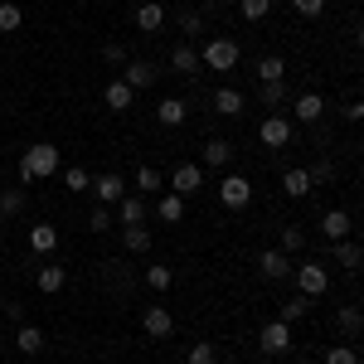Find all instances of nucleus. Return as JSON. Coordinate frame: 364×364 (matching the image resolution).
Segmentation results:
<instances>
[{
    "instance_id": "nucleus-1",
    "label": "nucleus",
    "mask_w": 364,
    "mask_h": 364,
    "mask_svg": "<svg viewBox=\"0 0 364 364\" xmlns=\"http://www.w3.org/2000/svg\"><path fill=\"white\" fill-rule=\"evenodd\" d=\"M49 175H58V146L54 141H34V146H25V156H20V185L49 180Z\"/></svg>"
},
{
    "instance_id": "nucleus-2",
    "label": "nucleus",
    "mask_w": 364,
    "mask_h": 364,
    "mask_svg": "<svg viewBox=\"0 0 364 364\" xmlns=\"http://www.w3.org/2000/svg\"><path fill=\"white\" fill-rule=\"evenodd\" d=\"M199 68L233 73V68H238V44H233V39H209V44L199 49Z\"/></svg>"
},
{
    "instance_id": "nucleus-3",
    "label": "nucleus",
    "mask_w": 364,
    "mask_h": 364,
    "mask_svg": "<svg viewBox=\"0 0 364 364\" xmlns=\"http://www.w3.org/2000/svg\"><path fill=\"white\" fill-rule=\"evenodd\" d=\"M291 277H296V291L301 296H326V287H331L326 262H291Z\"/></svg>"
},
{
    "instance_id": "nucleus-4",
    "label": "nucleus",
    "mask_w": 364,
    "mask_h": 364,
    "mask_svg": "<svg viewBox=\"0 0 364 364\" xmlns=\"http://www.w3.org/2000/svg\"><path fill=\"white\" fill-rule=\"evenodd\" d=\"M219 204L233 209V214L248 209V204H252V180H248V175H224V180H219Z\"/></svg>"
},
{
    "instance_id": "nucleus-5",
    "label": "nucleus",
    "mask_w": 364,
    "mask_h": 364,
    "mask_svg": "<svg viewBox=\"0 0 364 364\" xmlns=\"http://www.w3.org/2000/svg\"><path fill=\"white\" fill-rule=\"evenodd\" d=\"M291 136H296V127H291V122H287L282 112L262 117V127H257V141H262L267 151H282V146H291Z\"/></svg>"
},
{
    "instance_id": "nucleus-6",
    "label": "nucleus",
    "mask_w": 364,
    "mask_h": 364,
    "mask_svg": "<svg viewBox=\"0 0 364 364\" xmlns=\"http://www.w3.org/2000/svg\"><path fill=\"white\" fill-rule=\"evenodd\" d=\"M257 350H262V355H287V350H291V326H287V321H267V326L257 331Z\"/></svg>"
},
{
    "instance_id": "nucleus-7",
    "label": "nucleus",
    "mask_w": 364,
    "mask_h": 364,
    "mask_svg": "<svg viewBox=\"0 0 364 364\" xmlns=\"http://www.w3.org/2000/svg\"><path fill=\"white\" fill-rule=\"evenodd\" d=\"M199 185H204V166H195V161H180V166H175V175H170V195L190 199Z\"/></svg>"
},
{
    "instance_id": "nucleus-8",
    "label": "nucleus",
    "mask_w": 364,
    "mask_h": 364,
    "mask_svg": "<svg viewBox=\"0 0 364 364\" xmlns=\"http://www.w3.org/2000/svg\"><path fill=\"white\" fill-rule=\"evenodd\" d=\"M87 190L97 195V204H107V209H112L117 199L127 195V180H122V175H112V170H102V175H92V180H87Z\"/></svg>"
},
{
    "instance_id": "nucleus-9",
    "label": "nucleus",
    "mask_w": 364,
    "mask_h": 364,
    "mask_svg": "<svg viewBox=\"0 0 364 364\" xmlns=\"http://www.w3.org/2000/svg\"><path fill=\"white\" fill-rule=\"evenodd\" d=\"M141 331H146L151 340H170L175 336V316H170L166 306H146L141 311Z\"/></svg>"
},
{
    "instance_id": "nucleus-10",
    "label": "nucleus",
    "mask_w": 364,
    "mask_h": 364,
    "mask_svg": "<svg viewBox=\"0 0 364 364\" xmlns=\"http://www.w3.org/2000/svg\"><path fill=\"white\" fill-rule=\"evenodd\" d=\"M257 272H262L267 282H287L291 277V257H287L282 248H262L257 252Z\"/></svg>"
},
{
    "instance_id": "nucleus-11",
    "label": "nucleus",
    "mask_w": 364,
    "mask_h": 364,
    "mask_svg": "<svg viewBox=\"0 0 364 364\" xmlns=\"http://www.w3.org/2000/svg\"><path fill=\"white\" fill-rule=\"evenodd\" d=\"M122 83L132 87V92H146V87L156 83V63H146V58H132V63L122 68Z\"/></svg>"
},
{
    "instance_id": "nucleus-12",
    "label": "nucleus",
    "mask_w": 364,
    "mask_h": 364,
    "mask_svg": "<svg viewBox=\"0 0 364 364\" xmlns=\"http://www.w3.org/2000/svg\"><path fill=\"white\" fill-rule=\"evenodd\" d=\"M350 228H355V219H350L345 209H326V214H321V233H326L331 243H340V238H350Z\"/></svg>"
},
{
    "instance_id": "nucleus-13",
    "label": "nucleus",
    "mask_w": 364,
    "mask_h": 364,
    "mask_svg": "<svg viewBox=\"0 0 364 364\" xmlns=\"http://www.w3.org/2000/svg\"><path fill=\"white\" fill-rule=\"evenodd\" d=\"M132 102H136V92L122 83V78L102 87V107H107V112H132Z\"/></svg>"
},
{
    "instance_id": "nucleus-14",
    "label": "nucleus",
    "mask_w": 364,
    "mask_h": 364,
    "mask_svg": "<svg viewBox=\"0 0 364 364\" xmlns=\"http://www.w3.org/2000/svg\"><path fill=\"white\" fill-rule=\"evenodd\" d=\"M311 190H316V185H311V175L301 166H296V170H282V195H287V199H306Z\"/></svg>"
},
{
    "instance_id": "nucleus-15",
    "label": "nucleus",
    "mask_w": 364,
    "mask_h": 364,
    "mask_svg": "<svg viewBox=\"0 0 364 364\" xmlns=\"http://www.w3.org/2000/svg\"><path fill=\"white\" fill-rule=\"evenodd\" d=\"M291 107H296V122H321L326 117V97L321 92H296Z\"/></svg>"
},
{
    "instance_id": "nucleus-16",
    "label": "nucleus",
    "mask_w": 364,
    "mask_h": 364,
    "mask_svg": "<svg viewBox=\"0 0 364 364\" xmlns=\"http://www.w3.org/2000/svg\"><path fill=\"white\" fill-rule=\"evenodd\" d=\"M117 224H122V228L146 224V204H141V195H122V199H117Z\"/></svg>"
},
{
    "instance_id": "nucleus-17",
    "label": "nucleus",
    "mask_w": 364,
    "mask_h": 364,
    "mask_svg": "<svg viewBox=\"0 0 364 364\" xmlns=\"http://www.w3.org/2000/svg\"><path fill=\"white\" fill-rule=\"evenodd\" d=\"M185 117H190V102L161 97V107H156V122H161V127H185Z\"/></svg>"
},
{
    "instance_id": "nucleus-18",
    "label": "nucleus",
    "mask_w": 364,
    "mask_h": 364,
    "mask_svg": "<svg viewBox=\"0 0 364 364\" xmlns=\"http://www.w3.org/2000/svg\"><path fill=\"white\" fill-rule=\"evenodd\" d=\"M34 282H39V291H44V296H54V291H63V282H68V267H63V262H44Z\"/></svg>"
},
{
    "instance_id": "nucleus-19",
    "label": "nucleus",
    "mask_w": 364,
    "mask_h": 364,
    "mask_svg": "<svg viewBox=\"0 0 364 364\" xmlns=\"http://www.w3.org/2000/svg\"><path fill=\"white\" fill-rule=\"evenodd\" d=\"M228 161H233V141H224V136L204 141V166H209V170H224Z\"/></svg>"
},
{
    "instance_id": "nucleus-20",
    "label": "nucleus",
    "mask_w": 364,
    "mask_h": 364,
    "mask_svg": "<svg viewBox=\"0 0 364 364\" xmlns=\"http://www.w3.org/2000/svg\"><path fill=\"white\" fill-rule=\"evenodd\" d=\"M25 185H5L0 190V219H15V214H25Z\"/></svg>"
},
{
    "instance_id": "nucleus-21",
    "label": "nucleus",
    "mask_w": 364,
    "mask_h": 364,
    "mask_svg": "<svg viewBox=\"0 0 364 364\" xmlns=\"http://www.w3.org/2000/svg\"><path fill=\"white\" fill-rule=\"evenodd\" d=\"M287 78V58L282 54H262L257 58V83H282Z\"/></svg>"
},
{
    "instance_id": "nucleus-22",
    "label": "nucleus",
    "mask_w": 364,
    "mask_h": 364,
    "mask_svg": "<svg viewBox=\"0 0 364 364\" xmlns=\"http://www.w3.org/2000/svg\"><path fill=\"white\" fill-rule=\"evenodd\" d=\"M331 248H336V262L345 267V272H360L364 252H360V243H355V238H340V243H331Z\"/></svg>"
},
{
    "instance_id": "nucleus-23",
    "label": "nucleus",
    "mask_w": 364,
    "mask_h": 364,
    "mask_svg": "<svg viewBox=\"0 0 364 364\" xmlns=\"http://www.w3.org/2000/svg\"><path fill=\"white\" fill-rule=\"evenodd\" d=\"M15 350H20V355H39V350H44V331L20 321V331H15Z\"/></svg>"
},
{
    "instance_id": "nucleus-24",
    "label": "nucleus",
    "mask_w": 364,
    "mask_h": 364,
    "mask_svg": "<svg viewBox=\"0 0 364 364\" xmlns=\"http://www.w3.org/2000/svg\"><path fill=\"white\" fill-rule=\"evenodd\" d=\"M161 25H166V10H161L156 0H146V5H136V29H146V34H156Z\"/></svg>"
},
{
    "instance_id": "nucleus-25",
    "label": "nucleus",
    "mask_w": 364,
    "mask_h": 364,
    "mask_svg": "<svg viewBox=\"0 0 364 364\" xmlns=\"http://www.w3.org/2000/svg\"><path fill=\"white\" fill-rule=\"evenodd\" d=\"M214 112L219 117H238L243 112V92H238V87H219V92H214Z\"/></svg>"
},
{
    "instance_id": "nucleus-26",
    "label": "nucleus",
    "mask_w": 364,
    "mask_h": 364,
    "mask_svg": "<svg viewBox=\"0 0 364 364\" xmlns=\"http://www.w3.org/2000/svg\"><path fill=\"white\" fill-rule=\"evenodd\" d=\"M29 248L34 252H54L58 248V228L54 224H34L29 228Z\"/></svg>"
},
{
    "instance_id": "nucleus-27",
    "label": "nucleus",
    "mask_w": 364,
    "mask_h": 364,
    "mask_svg": "<svg viewBox=\"0 0 364 364\" xmlns=\"http://www.w3.org/2000/svg\"><path fill=\"white\" fill-rule=\"evenodd\" d=\"M122 248H127V252H151V228H146V224L122 228Z\"/></svg>"
},
{
    "instance_id": "nucleus-28",
    "label": "nucleus",
    "mask_w": 364,
    "mask_h": 364,
    "mask_svg": "<svg viewBox=\"0 0 364 364\" xmlns=\"http://www.w3.org/2000/svg\"><path fill=\"white\" fill-rule=\"evenodd\" d=\"M170 68H175V73H199V49H190V44H175Z\"/></svg>"
},
{
    "instance_id": "nucleus-29",
    "label": "nucleus",
    "mask_w": 364,
    "mask_h": 364,
    "mask_svg": "<svg viewBox=\"0 0 364 364\" xmlns=\"http://www.w3.org/2000/svg\"><path fill=\"white\" fill-rule=\"evenodd\" d=\"M156 214H161V224H185V199L166 195L161 204H156Z\"/></svg>"
},
{
    "instance_id": "nucleus-30",
    "label": "nucleus",
    "mask_w": 364,
    "mask_h": 364,
    "mask_svg": "<svg viewBox=\"0 0 364 364\" xmlns=\"http://www.w3.org/2000/svg\"><path fill=\"white\" fill-rule=\"evenodd\" d=\"M277 248L287 252V257H296V252L306 248V233H301L296 224H287V228H282V238H277Z\"/></svg>"
},
{
    "instance_id": "nucleus-31",
    "label": "nucleus",
    "mask_w": 364,
    "mask_h": 364,
    "mask_svg": "<svg viewBox=\"0 0 364 364\" xmlns=\"http://www.w3.org/2000/svg\"><path fill=\"white\" fill-rule=\"evenodd\" d=\"M257 102H262V107H282V102H287V78H282V83H257Z\"/></svg>"
},
{
    "instance_id": "nucleus-32",
    "label": "nucleus",
    "mask_w": 364,
    "mask_h": 364,
    "mask_svg": "<svg viewBox=\"0 0 364 364\" xmlns=\"http://www.w3.org/2000/svg\"><path fill=\"white\" fill-rule=\"evenodd\" d=\"M170 282H175V272H170L166 262H151V267H146V287H151V291H170Z\"/></svg>"
},
{
    "instance_id": "nucleus-33",
    "label": "nucleus",
    "mask_w": 364,
    "mask_h": 364,
    "mask_svg": "<svg viewBox=\"0 0 364 364\" xmlns=\"http://www.w3.org/2000/svg\"><path fill=\"white\" fill-rule=\"evenodd\" d=\"M20 25H25V10H20L15 0H5V5H0V34H15Z\"/></svg>"
},
{
    "instance_id": "nucleus-34",
    "label": "nucleus",
    "mask_w": 364,
    "mask_h": 364,
    "mask_svg": "<svg viewBox=\"0 0 364 364\" xmlns=\"http://www.w3.org/2000/svg\"><path fill=\"white\" fill-rule=\"evenodd\" d=\"M238 15L257 25V20H267V15H272V0H238Z\"/></svg>"
},
{
    "instance_id": "nucleus-35",
    "label": "nucleus",
    "mask_w": 364,
    "mask_h": 364,
    "mask_svg": "<svg viewBox=\"0 0 364 364\" xmlns=\"http://www.w3.org/2000/svg\"><path fill=\"white\" fill-rule=\"evenodd\" d=\"M166 180H161V170H151V166H141L136 170V195H156Z\"/></svg>"
},
{
    "instance_id": "nucleus-36",
    "label": "nucleus",
    "mask_w": 364,
    "mask_h": 364,
    "mask_svg": "<svg viewBox=\"0 0 364 364\" xmlns=\"http://www.w3.org/2000/svg\"><path fill=\"white\" fill-rule=\"evenodd\" d=\"M185 364H219V350H214L209 340H199V345H190V355H185Z\"/></svg>"
},
{
    "instance_id": "nucleus-37",
    "label": "nucleus",
    "mask_w": 364,
    "mask_h": 364,
    "mask_svg": "<svg viewBox=\"0 0 364 364\" xmlns=\"http://www.w3.org/2000/svg\"><path fill=\"white\" fill-rule=\"evenodd\" d=\"M360 326H364L360 306H345V311H340V336H350V340H355V336H360Z\"/></svg>"
},
{
    "instance_id": "nucleus-38",
    "label": "nucleus",
    "mask_w": 364,
    "mask_h": 364,
    "mask_svg": "<svg viewBox=\"0 0 364 364\" xmlns=\"http://www.w3.org/2000/svg\"><path fill=\"white\" fill-rule=\"evenodd\" d=\"M87 180H92V175H87L83 166H68V170H63V190H73V195H83Z\"/></svg>"
},
{
    "instance_id": "nucleus-39",
    "label": "nucleus",
    "mask_w": 364,
    "mask_h": 364,
    "mask_svg": "<svg viewBox=\"0 0 364 364\" xmlns=\"http://www.w3.org/2000/svg\"><path fill=\"white\" fill-rule=\"evenodd\" d=\"M306 306H311V301H301V296H296V301H282L277 321H287V326H296V321H301V316H306Z\"/></svg>"
},
{
    "instance_id": "nucleus-40",
    "label": "nucleus",
    "mask_w": 364,
    "mask_h": 364,
    "mask_svg": "<svg viewBox=\"0 0 364 364\" xmlns=\"http://www.w3.org/2000/svg\"><path fill=\"white\" fill-rule=\"evenodd\" d=\"M326 364H360V355H355V345H331Z\"/></svg>"
},
{
    "instance_id": "nucleus-41",
    "label": "nucleus",
    "mask_w": 364,
    "mask_h": 364,
    "mask_svg": "<svg viewBox=\"0 0 364 364\" xmlns=\"http://www.w3.org/2000/svg\"><path fill=\"white\" fill-rule=\"evenodd\" d=\"M87 228H92V233H107V228H112V209H107V204H97V209L87 214Z\"/></svg>"
},
{
    "instance_id": "nucleus-42",
    "label": "nucleus",
    "mask_w": 364,
    "mask_h": 364,
    "mask_svg": "<svg viewBox=\"0 0 364 364\" xmlns=\"http://www.w3.org/2000/svg\"><path fill=\"white\" fill-rule=\"evenodd\" d=\"M306 175H311V185H331V180H336V166H331V161H316Z\"/></svg>"
},
{
    "instance_id": "nucleus-43",
    "label": "nucleus",
    "mask_w": 364,
    "mask_h": 364,
    "mask_svg": "<svg viewBox=\"0 0 364 364\" xmlns=\"http://www.w3.org/2000/svg\"><path fill=\"white\" fill-rule=\"evenodd\" d=\"M291 10H296L301 20H316V15L326 10V0H291Z\"/></svg>"
},
{
    "instance_id": "nucleus-44",
    "label": "nucleus",
    "mask_w": 364,
    "mask_h": 364,
    "mask_svg": "<svg viewBox=\"0 0 364 364\" xmlns=\"http://www.w3.org/2000/svg\"><path fill=\"white\" fill-rule=\"evenodd\" d=\"M180 29H185V34H199V29H204L199 10H180Z\"/></svg>"
},
{
    "instance_id": "nucleus-45",
    "label": "nucleus",
    "mask_w": 364,
    "mask_h": 364,
    "mask_svg": "<svg viewBox=\"0 0 364 364\" xmlns=\"http://www.w3.org/2000/svg\"><path fill=\"white\" fill-rule=\"evenodd\" d=\"M102 58H107V63H127V49H122V44H102Z\"/></svg>"
},
{
    "instance_id": "nucleus-46",
    "label": "nucleus",
    "mask_w": 364,
    "mask_h": 364,
    "mask_svg": "<svg viewBox=\"0 0 364 364\" xmlns=\"http://www.w3.org/2000/svg\"><path fill=\"white\" fill-rule=\"evenodd\" d=\"M0 233H5V219H0Z\"/></svg>"
}]
</instances>
